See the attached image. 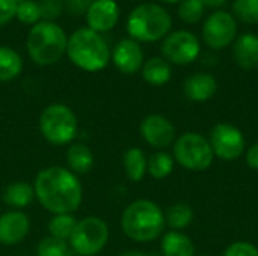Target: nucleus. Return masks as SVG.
<instances>
[{
    "instance_id": "obj_1",
    "label": "nucleus",
    "mask_w": 258,
    "mask_h": 256,
    "mask_svg": "<svg viewBox=\"0 0 258 256\" xmlns=\"http://www.w3.org/2000/svg\"><path fill=\"white\" fill-rule=\"evenodd\" d=\"M35 199L54 214H74L83 202V187L77 175L62 166L41 169L33 181Z\"/></svg>"
},
{
    "instance_id": "obj_2",
    "label": "nucleus",
    "mask_w": 258,
    "mask_h": 256,
    "mask_svg": "<svg viewBox=\"0 0 258 256\" xmlns=\"http://www.w3.org/2000/svg\"><path fill=\"white\" fill-rule=\"evenodd\" d=\"M166 226L162 208L148 199L133 201L121 214V229L133 241L148 243L157 240Z\"/></svg>"
},
{
    "instance_id": "obj_3",
    "label": "nucleus",
    "mask_w": 258,
    "mask_h": 256,
    "mask_svg": "<svg viewBox=\"0 0 258 256\" xmlns=\"http://www.w3.org/2000/svg\"><path fill=\"white\" fill-rule=\"evenodd\" d=\"M67 56L73 65L86 72H98L110 62V48L101 33L80 27L68 36Z\"/></svg>"
},
{
    "instance_id": "obj_4",
    "label": "nucleus",
    "mask_w": 258,
    "mask_h": 256,
    "mask_svg": "<svg viewBox=\"0 0 258 256\" xmlns=\"http://www.w3.org/2000/svg\"><path fill=\"white\" fill-rule=\"evenodd\" d=\"M68 36L54 21H39L29 30L26 39L27 54L33 63L50 66L67 54Z\"/></svg>"
},
{
    "instance_id": "obj_5",
    "label": "nucleus",
    "mask_w": 258,
    "mask_h": 256,
    "mask_svg": "<svg viewBox=\"0 0 258 256\" xmlns=\"http://www.w3.org/2000/svg\"><path fill=\"white\" fill-rule=\"evenodd\" d=\"M172 18L169 12L156 3L136 6L127 18V32L138 42H156L169 35Z\"/></svg>"
},
{
    "instance_id": "obj_6",
    "label": "nucleus",
    "mask_w": 258,
    "mask_h": 256,
    "mask_svg": "<svg viewBox=\"0 0 258 256\" xmlns=\"http://www.w3.org/2000/svg\"><path fill=\"white\" fill-rule=\"evenodd\" d=\"M79 122L71 107L54 103L47 106L39 116V131L42 137L54 145H71L77 136Z\"/></svg>"
},
{
    "instance_id": "obj_7",
    "label": "nucleus",
    "mask_w": 258,
    "mask_h": 256,
    "mask_svg": "<svg viewBox=\"0 0 258 256\" xmlns=\"http://www.w3.org/2000/svg\"><path fill=\"white\" fill-rule=\"evenodd\" d=\"M174 160L184 169L192 172L207 170L215 160L209 139L195 131H187L174 142Z\"/></svg>"
},
{
    "instance_id": "obj_8",
    "label": "nucleus",
    "mask_w": 258,
    "mask_h": 256,
    "mask_svg": "<svg viewBox=\"0 0 258 256\" xmlns=\"http://www.w3.org/2000/svg\"><path fill=\"white\" fill-rule=\"evenodd\" d=\"M109 226L97 216H88L77 220L76 229L68 240L70 249L79 256L98 255L109 241Z\"/></svg>"
},
{
    "instance_id": "obj_9",
    "label": "nucleus",
    "mask_w": 258,
    "mask_h": 256,
    "mask_svg": "<svg viewBox=\"0 0 258 256\" xmlns=\"http://www.w3.org/2000/svg\"><path fill=\"white\" fill-rule=\"evenodd\" d=\"M209 142L215 157L224 161H234L246 151V139L243 133L228 122L216 124L210 131Z\"/></svg>"
},
{
    "instance_id": "obj_10",
    "label": "nucleus",
    "mask_w": 258,
    "mask_h": 256,
    "mask_svg": "<svg viewBox=\"0 0 258 256\" xmlns=\"http://www.w3.org/2000/svg\"><path fill=\"white\" fill-rule=\"evenodd\" d=\"M201 47L198 38L187 30L169 33L162 44L163 59L175 65H189L200 56Z\"/></svg>"
},
{
    "instance_id": "obj_11",
    "label": "nucleus",
    "mask_w": 258,
    "mask_h": 256,
    "mask_svg": "<svg viewBox=\"0 0 258 256\" xmlns=\"http://www.w3.org/2000/svg\"><path fill=\"white\" fill-rule=\"evenodd\" d=\"M204 42L215 50H221L233 44L237 38L236 18L227 11L213 12L203 26Z\"/></svg>"
},
{
    "instance_id": "obj_12",
    "label": "nucleus",
    "mask_w": 258,
    "mask_h": 256,
    "mask_svg": "<svg viewBox=\"0 0 258 256\" xmlns=\"http://www.w3.org/2000/svg\"><path fill=\"white\" fill-rule=\"evenodd\" d=\"M141 137L153 148L163 151L175 142V127L162 115H148L139 125Z\"/></svg>"
},
{
    "instance_id": "obj_13",
    "label": "nucleus",
    "mask_w": 258,
    "mask_h": 256,
    "mask_svg": "<svg viewBox=\"0 0 258 256\" xmlns=\"http://www.w3.org/2000/svg\"><path fill=\"white\" fill-rule=\"evenodd\" d=\"M110 60L115 68L122 74L132 75L142 69L144 66V51L138 41L132 38H124L116 42L110 51Z\"/></svg>"
},
{
    "instance_id": "obj_14",
    "label": "nucleus",
    "mask_w": 258,
    "mask_h": 256,
    "mask_svg": "<svg viewBox=\"0 0 258 256\" xmlns=\"http://www.w3.org/2000/svg\"><path fill=\"white\" fill-rule=\"evenodd\" d=\"M30 232V219L24 211L9 210L0 214V244L17 246Z\"/></svg>"
},
{
    "instance_id": "obj_15",
    "label": "nucleus",
    "mask_w": 258,
    "mask_h": 256,
    "mask_svg": "<svg viewBox=\"0 0 258 256\" xmlns=\"http://www.w3.org/2000/svg\"><path fill=\"white\" fill-rule=\"evenodd\" d=\"M86 27L97 33L112 30L119 20V8L115 0H95L85 14Z\"/></svg>"
},
{
    "instance_id": "obj_16",
    "label": "nucleus",
    "mask_w": 258,
    "mask_h": 256,
    "mask_svg": "<svg viewBox=\"0 0 258 256\" xmlns=\"http://www.w3.org/2000/svg\"><path fill=\"white\" fill-rule=\"evenodd\" d=\"M184 95L195 103H206L218 91V81L216 78L209 74V72H197L190 77L183 84Z\"/></svg>"
},
{
    "instance_id": "obj_17",
    "label": "nucleus",
    "mask_w": 258,
    "mask_h": 256,
    "mask_svg": "<svg viewBox=\"0 0 258 256\" xmlns=\"http://www.w3.org/2000/svg\"><path fill=\"white\" fill-rule=\"evenodd\" d=\"M233 59L242 69H254L258 66V36L243 33L233 44Z\"/></svg>"
},
{
    "instance_id": "obj_18",
    "label": "nucleus",
    "mask_w": 258,
    "mask_h": 256,
    "mask_svg": "<svg viewBox=\"0 0 258 256\" xmlns=\"http://www.w3.org/2000/svg\"><path fill=\"white\" fill-rule=\"evenodd\" d=\"M3 202L11 210L23 211L26 207H29L35 199V189L33 184L27 181H15L5 187L2 195Z\"/></svg>"
},
{
    "instance_id": "obj_19",
    "label": "nucleus",
    "mask_w": 258,
    "mask_h": 256,
    "mask_svg": "<svg viewBox=\"0 0 258 256\" xmlns=\"http://www.w3.org/2000/svg\"><path fill=\"white\" fill-rule=\"evenodd\" d=\"M65 158H67V169L77 177L89 174L95 163L94 152L91 151L89 146L83 143H71L67 149Z\"/></svg>"
},
{
    "instance_id": "obj_20",
    "label": "nucleus",
    "mask_w": 258,
    "mask_h": 256,
    "mask_svg": "<svg viewBox=\"0 0 258 256\" xmlns=\"http://www.w3.org/2000/svg\"><path fill=\"white\" fill-rule=\"evenodd\" d=\"M160 249L163 256H195V246L192 240L180 231L166 232L162 237Z\"/></svg>"
},
{
    "instance_id": "obj_21",
    "label": "nucleus",
    "mask_w": 258,
    "mask_h": 256,
    "mask_svg": "<svg viewBox=\"0 0 258 256\" xmlns=\"http://www.w3.org/2000/svg\"><path fill=\"white\" fill-rule=\"evenodd\" d=\"M142 77L151 86H163L171 80L172 71L171 65L163 57H151L144 62L142 66Z\"/></svg>"
},
{
    "instance_id": "obj_22",
    "label": "nucleus",
    "mask_w": 258,
    "mask_h": 256,
    "mask_svg": "<svg viewBox=\"0 0 258 256\" xmlns=\"http://www.w3.org/2000/svg\"><path fill=\"white\" fill-rule=\"evenodd\" d=\"M147 163H148V158L141 148L133 146L124 152V157H122L124 172L127 178L133 183H139L144 180L147 174Z\"/></svg>"
},
{
    "instance_id": "obj_23",
    "label": "nucleus",
    "mask_w": 258,
    "mask_h": 256,
    "mask_svg": "<svg viewBox=\"0 0 258 256\" xmlns=\"http://www.w3.org/2000/svg\"><path fill=\"white\" fill-rule=\"evenodd\" d=\"M23 71V59L14 48L0 47V83L17 78Z\"/></svg>"
},
{
    "instance_id": "obj_24",
    "label": "nucleus",
    "mask_w": 258,
    "mask_h": 256,
    "mask_svg": "<svg viewBox=\"0 0 258 256\" xmlns=\"http://www.w3.org/2000/svg\"><path fill=\"white\" fill-rule=\"evenodd\" d=\"M166 225L172 231H181L194 222V210L187 204H174L165 213Z\"/></svg>"
},
{
    "instance_id": "obj_25",
    "label": "nucleus",
    "mask_w": 258,
    "mask_h": 256,
    "mask_svg": "<svg viewBox=\"0 0 258 256\" xmlns=\"http://www.w3.org/2000/svg\"><path fill=\"white\" fill-rule=\"evenodd\" d=\"M174 164L175 160L171 154L165 151H157L151 157H148L147 174H150L154 180H163L172 174Z\"/></svg>"
},
{
    "instance_id": "obj_26",
    "label": "nucleus",
    "mask_w": 258,
    "mask_h": 256,
    "mask_svg": "<svg viewBox=\"0 0 258 256\" xmlns=\"http://www.w3.org/2000/svg\"><path fill=\"white\" fill-rule=\"evenodd\" d=\"M77 225V219L74 217V214H54L50 222H48V235L68 241L76 229Z\"/></svg>"
},
{
    "instance_id": "obj_27",
    "label": "nucleus",
    "mask_w": 258,
    "mask_h": 256,
    "mask_svg": "<svg viewBox=\"0 0 258 256\" xmlns=\"http://www.w3.org/2000/svg\"><path fill=\"white\" fill-rule=\"evenodd\" d=\"M38 256H70V244L68 241L54 238V237H44L36 247Z\"/></svg>"
},
{
    "instance_id": "obj_28",
    "label": "nucleus",
    "mask_w": 258,
    "mask_h": 256,
    "mask_svg": "<svg viewBox=\"0 0 258 256\" xmlns=\"http://www.w3.org/2000/svg\"><path fill=\"white\" fill-rule=\"evenodd\" d=\"M15 18L21 24H29V26H35L36 23H39L42 18H41V9H39L38 2H35V0L20 2L17 6Z\"/></svg>"
},
{
    "instance_id": "obj_29",
    "label": "nucleus",
    "mask_w": 258,
    "mask_h": 256,
    "mask_svg": "<svg viewBox=\"0 0 258 256\" xmlns=\"http://www.w3.org/2000/svg\"><path fill=\"white\" fill-rule=\"evenodd\" d=\"M234 15L248 24L258 23V0H234L233 2Z\"/></svg>"
},
{
    "instance_id": "obj_30",
    "label": "nucleus",
    "mask_w": 258,
    "mask_h": 256,
    "mask_svg": "<svg viewBox=\"0 0 258 256\" xmlns=\"http://www.w3.org/2000/svg\"><path fill=\"white\" fill-rule=\"evenodd\" d=\"M204 9L206 8L198 0H183L178 8V15L184 23L195 24L203 18Z\"/></svg>"
},
{
    "instance_id": "obj_31",
    "label": "nucleus",
    "mask_w": 258,
    "mask_h": 256,
    "mask_svg": "<svg viewBox=\"0 0 258 256\" xmlns=\"http://www.w3.org/2000/svg\"><path fill=\"white\" fill-rule=\"evenodd\" d=\"M41 9V18L42 21H53L56 20L63 8L62 0H39L38 2Z\"/></svg>"
},
{
    "instance_id": "obj_32",
    "label": "nucleus",
    "mask_w": 258,
    "mask_h": 256,
    "mask_svg": "<svg viewBox=\"0 0 258 256\" xmlns=\"http://www.w3.org/2000/svg\"><path fill=\"white\" fill-rule=\"evenodd\" d=\"M224 256H258V247L249 241H234L225 249Z\"/></svg>"
},
{
    "instance_id": "obj_33",
    "label": "nucleus",
    "mask_w": 258,
    "mask_h": 256,
    "mask_svg": "<svg viewBox=\"0 0 258 256\" xmlns=\"http://www.w3.org/2000/svg\"><path fill=\"white\" fill-rule=\"evenodd\" d=\"M17 0H0V27L11 23L17 14Z\"/></svg>"
},
{
    "instance_id": "obj_34",
    "label": "nucleus",
    "mask_w": 258,
    "mask_h": 256,
    "mask_svg": "<svg viewBox=\"0 0 258 256\" xmlns=\"http://www.w3.org/2000/svg\"><path fill=\"white\" fill-rule=\"evenodd\" d=\"M94 2L95 0H65V6L68 8L71 14L82 15V14H86V11Z\"/></svg>"
},
{
    "instance_id": "obj_35",
    "label": "nucleus",
    "mask_w": 258,
    "mask_h": 256,
    "mask_svg": "<svg viewBox=\"0 0 258 256\" xmlns=\"http://www.w3.org/2000/svg\"><path fill=\"white\" fill-rule=\"evenodd\" d=\"M245 158H246V164L254 169V170H258V142L251 145L245 154Z\"/></svg>"
},
{
    "instance_id": "obj_36",
    "label": "nucleus",
    "mask_w": 258,
    "mask_h": 256,
    "mask_svg": "<svg viewBox=\"0 0 258 256\" xmlns=\"http://www.w3.org/2000/svg\"><path fill=\"white\" fill-rule=\"evenodd\" d=\"M204 8L206 6H210V8H221L222 5L227 3V0H198Z\"/></svg>"
},
{
    "instance_id": "obj_37",
    "label": "nucleus",
    "mask_w": 258,
    "mask_h": 256,
    "mask_svg": "<svg viewBox=\"0 0 258 256\" xmlns=\"http://www.w3.org/2000/svg\"><path fill=\"white\" fill-rule=\"evenodd\" d=\"M119 256H151L148 253H144V252H139V250H128V252H124Z\"/></svg>"
},
{
    "instance_id": "obj_38",
    "label": "nucleus",
    "mask_w": 258,
    "mask_h": 256,
    "mask_svg": "<svg viewBox=\"0 0 258 256\" xmlns=\"http://www.w3.org/2000/svg\"><path fill=\"white\" fill-rule=\"evenodd\" d=\"M159 2H163V3H178V2H183V0H159Z\"/></svg>"
},
{
    "instance_id": "obj_39",
    "label": "nucleus",
    "mask_w": 258,
    "mask_h": 256,
    "mask_svg": "<svg viewBox=\"0 0 258 256\" xmlns=\"http://www.w3.org/2000/svg\"><path fill=\"white\" fill-rule=\"evenodd\" d=\"M201 256H206V255H201Z\"/></svg>"
}]
</instances>
